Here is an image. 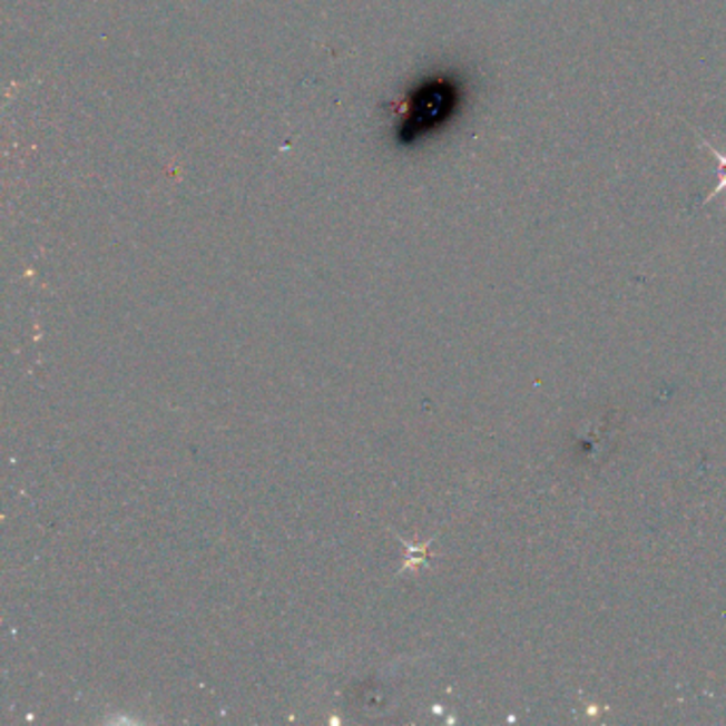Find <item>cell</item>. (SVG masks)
<instances>
[{
	"label": "cell",
	"mask_w": 726,
	"mask_h": 726,
	"mask_svg": "<svg viewBox=\"0 0 726 726\" xmlns=\"http://www.w3.org/2000/svg\"><path fill=\"white\" fill-rule=\"evenodd\" d=\"M464 86L459 75L436 71L418 79L403 100L394 107V144L415 147L459 116Z\"/></svg>",
	"instance_id": "cell-1"
},
{
	"label": "cell",
	"mask_w": 726,
	"mask_h": 726,
	"mask_svg": "<svg viewBox=\"0 0 726 726\" xmlns=\"http://www.w3.org/2000/svg\"><path fill=\"white\" fill-rule=\"evenodd\" d=\"M702 146L707 147V149L714 154V158L718 160V186H716V190H712V193L703 198L702 205H705V203L712 200L716 194L726 193V154L718 151V149L712 146V144H707V139H702Z\"/></svg>",
	"instance_id": "cell-2"
}]
</instances>
